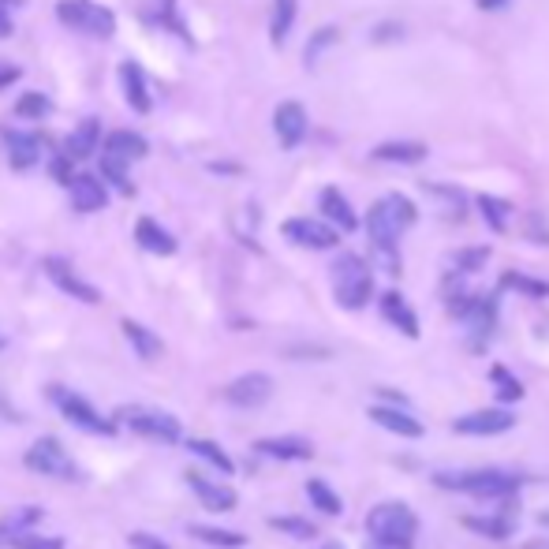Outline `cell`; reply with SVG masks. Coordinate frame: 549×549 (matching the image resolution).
<instances>
[{
	"label": "cell",
	"instance_id": "cell-1",
	"mask_svg": "<svg viewBox=\"0 0 549 549\" xmlns=\"http://www.w3.org/2000/svg\"><path fill=\"white\" fill-rule=\"evenodd\" d=\"M419 221V210L408 195H385L366 210V236L374 247H396V240Z\"/></svg>",
	"mask_w": 549,
	"mask_h": 549
},
{
	"label": "cell",
	"instance_id": "cell-44",
	"mask_svg": "<svg viewBox=\"0 0 549 549\" xmlns=\"http://www.w3.org/2000/svg\"><path fill=\"white\" fill-rule=\"evenodd\" d=\"M19 4V0H0V38H8L12 34V8Z\"/></svg>",
	"mask_w": 549,
	"mask_h": 549
},
{
	"label": "cell",
	"instance_id": "cell-3",
	"mask_svg": "<svg viewBox=\"0 0 549 549\" xmlns=\"http://www.w3.org/2000/svg\"><path fill=\"white\" fill-rule=\"evenodd\" d=\"M366 535L374 542H393V546H411L419 535V516L400 501H385L366 512Z\"/></svg>",
	"mask_w": 549,
	"mask_h": 549
},
{
	"label": "cell",
	"instance_id": "cell-15",
	"mask_svg": "<svg viewBox=\"0 0 549 549\" xmlns=\"http://www.w3.org/2000/svg\"><path fill=\"white\" fill-rule=\"evenodd\" d=\"M370 419L381 426V430H389V434L396 437H423V423L415 419V415H408L404 408H389V404H374L370 408Z\"/></svg>",
	"mask_w": 549,
	"mask_h": 549
},
{
	"label": "cell",
	"instance_id": "cell-26",
	"mask_svg": "<svg viewBox=\"0 0 549 549\" xmlns=\"http://www.w3.org/2000/svg\"><path fill=\"white\" fill-rule=\"evenodd\" d=\"M187 449L195 452L198 460H206L213 471H221V475H232V471H236L232 456H228V452L221 449L217 441H210V437H191V441H187Z\"/></svg>",
	"mask_w": 549,
	"mask_h": 549
},
{
	"label": "cell",
	"instance_id": "cell-29",
	"mask_svg": "<svg viewBox=\"0 0 549 549\" xmlns=\"http://www.w3.org/2000/svg\"><path fill=\"white\" fill-rule=\"evenodd\" d=\"M124 337L131 340V348L142 355V359H157V355L165 352V344H161V337H154L146 325L131 322V318H124Z\"/></svg>",
	"mask_w": 549,
	"mask_h": 549
},
{
	"label": "cell",
	"instance_id": "cell-14",
	"mask_svg": "<svg viewBox=\"0 0 549 549\" xmlns=\"http://www.w3.org/2000/svg\"><path fill=\"white\" fill-rule=\"evenodd\" d=\"M187 486L195 490V497L202 501V508H210V512H232V508L240 505L236 490H228V486H221V482H213V479H202L198 471L187 475Z\"/></svg>",
	"mask_w": 549,
	"mask_h": 549
},
{
	"label": "cell",
	"instance_id": "cell-31",
	"mask_svg": "<svg viewBox=\"0 0 549 549\" xmlns=\"http://www.w3.org/2000/svg\"><path fill=\"white\" fill-rule=\"evenodd\" d=\"M307 497L314 501L318 512H325V516H340V512H344V501L337 497V490H333L329 482H322V479L307 482Z\"/></svg>",
	"mask_w": 549,
	"mask_h": 549
},
{
	"label": "cell",
	"instance_id": "cell-39",
	"mask_svg": "<svg viewBox=\"0 0 549 549\" xmlns=\"http://www.w3.org/2000/svg\"><path fill=\"white\" fill-rule=\"evenodd\" d=\"M15 113L30 116V120H38V116L49 113V98H45V94H38V90H30V94H23V98L15 101Z\"/></svg>",
	"mask_w": 549,
	"mask_h": 549
},
{
	"label": "cell",
	"instance_id": "cell-45",
	"mask_svg": "<svg viewBox=\"0 0 549 549\" xmlns=\"http://www.w3.org/2000/svg\"><path fill=\"white\" fill-rule=\"evenodd\" d=\"M15 79H19V68L8 64V60H0V90H4L8 83H15Z\"/></svg>",
	"mask_w": 549,
	"mask_h": 549
},
{
	"label": "cell",
	"instance_id": "cell-5",
	"mask_svg": "<svg viewBox=\"0 0 549 549\" xmlns=\"http://www.w3.org/2000/svg\"><path fill=\"white\" fill-rule=\"evenodd\" d=\"M116 423L127 426L131 434L150 437V441H161V445H176L183 437V426L176 415L161 408H139V404H127V408L116 411Z\"/></svg>",
	"mask_w": 549,
	"mask_h": 549
},
{
	"label": "cell",
	"instance_id": "cell-23",
	"mask_svg": "<svg viewBox=\"0 0 549 549\" xmlns=\"http://www.w3.org/2000/svg\"><path fill=\"white\" fill-rule=\"evenodd\" d=\"M42 520V508H34V505H23V508H12L4 520H0V546H8L12 538L19 535H27L34 523Z\"/></svg>",
	"mask_w": 549,
	"mask_h": 549
},
{
	"label": "cell",
	"instance_id": "cell-24",
	"mask_svg": "<svg viewBox=\"0 0 549 549\" xmlns=\"http://www.w3.org/2000/svg\"><path fill=\"white\" fill-rule=\"evenodd\" d=\"M426 154H430L426 142H381L378 150H374V157L389 161V165H419Z\"/></svg>",
	"mask_w": 549,
	"mask_h": 549
},
{
	"label": "cell",
	"instance_id": "cell-30",
	"mask_svg": "<svg viewBox=\"0 0 549 549\" xmlns=\"http://www.w3.org/2000/svg\"><path fill=\"white\" fill-rule=\"evenodd\" d=\"M479 210H482V221L501 236V232H508V217H512V206H508L505 198L497 195H479Z\"/></svg>",
	"mask_w": 549,
	"mask_h": 549
},
{
	"label": "cell",
	"instance_id": "cell-40",
	"mask_svg": "<svg viewBox=\"0 0 549 549\" xmlns=\"http://www.w3.org/2000/svg\"><path fill=\"white\" fill-rule=\"evenodd\" d=\"M486 258H490V247H471V251L452 254V266L460 269V273H475V269L486 266Z\"/></svg>",
	"mask_w": 549,
	"mask_h": 549
},
{
	"label": "cell",
	"instance_id": "cell-32",
	"mask_svg": "<svg viewBox=\"0 0 549 549\" xmlns=\"http://www.w3.org/2000/svg\"><path fill=\"white\" fill-rule=\"evenodd\" d=\"M187 535L206 542V546H221V549H240L247 546V538L240 531H221V527H187Z\"/></svg>",
	"mask_w": 549,
	"mask_h": 549
},
{
	"label": "cell",
	"instance_id": "cell-42",
	"mask_svg": "<svg viewBox=\"0 0 549 549\" xmlns=\"http://www.w3.org/2000/svg\"><path fill=\"white\" fill-rule=\"evenodd\" d=\"M12 549H64V538H49V535H34V531H27V535H19L8 542Z\"/></svg>",
	"mask_w": 549,
	"mask_h": 549
},
{
	"label": "cell",
	"instance_id": "cell-36",
	"mask_svg": "<svg viewBox=\"0 0 549 549\" xmlns=\"http://www.w3.org/2000/svg\"><path fill=\"white\" fill-rule=\"evenodd\" d=\"M501 284L512 288V292H523V296H535V299L549 296V281H535V277H527V273H505Z\"/></svg>",
	"mask_w": 549,
	"mask_h": 549
},
{
	"label": "cell",
	"instance_id": "cell-41",
	"mask_svg": "<svg viewBox=\"0 0 549 549\" xmlns=\"http://www.w3.org/2000/svg\"><path fill=\"white\" fill-rule=\"evenodd\" d=\"M273 527L281 531V535H292V538H314V523L299 520V516H273Z\"/></svg>",
	"mask_w": 549,
	"mask_h": 549
},
{
	"label": "cell",
	"instance_id": "cell-34",
	"mask_svg": "<svg viewBox=\"0 0 549 549\" xmlns=\"http://www.w3.org/2000/svg\"><path fill=\"white\" fill-rule=\"evenodd\" d=\"M467 527L475 535H486V538H508L512 535V516H467Z\"/></svg>",
	"mask_w": 549,
	"mask_h": 549
},
{
	"label": "cell",
	"instance_id": "cell-19",
	"mask_svg": "<svg viewBox=\"0 0 549 549\" xmlns=\"http://www.w3.org/2000/svg\"><path fill=\"white\" fill-rule=\"evenodd\" d=\"M318 206H322L325 221H329V225H337L340 232H355V228H359V217H355L352 202L340 195L337 187H325L322 195H318Z\"/></svg>",
	"mask_w": 549,
	"mask_h": 549
},
{
	"label": "cell",
	"instance_id": "cell-28",
	"mask_svg": "<svg viewBox=\"0 0 549 549\" xmlns=\"http://www.w3.org/2000/svg\"><path fill=\"white\" fill-rule=\"evenodd\" d=\"M105 150L116 157H127V161H139V157L150 154V146H146V139L142 135H135V131H113L109 139H105Z\"/></svg>",
	"mask_w": 549,
	"mask_h": 549
},
{
	"label": "cell",
	"instance_id": "cell-38",
	"mask_svg": "<svg viewBox=\"0 0 549 549\" xmlns=\"http://www.w3.org/2000/svg\"><path fill=\"white\" fill-rule=\"evenodd\" d=\"M340 42V30L337 27H322L314 38H310V45H307V53H303V60H307V68H314V60H318V53L322 49H329V45H337Z\"/></svg>",
	"mask_w": 549,
	"mask_h": 549
},
{
	"label": "cell",
	"instance_id": "cell-2",
	"mask_svg": "<svg viewBox=\"0 0 549 549\" xmlns=\"http://www.w3.org/2000/svg\"><path fill=\"white\" fill-rule=\"evenodd\" d=\"M333 296L344 310H359L374 296V273L359 254H340L333 262Z\"/></svg>",
	"mask_w": 549,
	"mask_h": 549
},
{
	"label": "cell",
	"instance_id": "cell-16",
	"mask_svg": "<svg viewBox=\"0 0 549 549\" xmlns=\"http://www.w3.org/2000/svg\"><path fill=\"white\" fill-rule=\"evenodd\" d=\"M254 449L262 456H273V460H310L314 456V445L307 437H296V434H281V437H262Z\"/></svg>",
	"mask_w": 549,
	"mask_h": 549
},
{
	"label": "cell",
	"instance_id": "cell-21",
	"mask_svg": "<svg viewBox=\"0 0 549 549\" xmlns=\"http://www.w3.org/2000/svg\"><path fill=\"white\" fill-rule=\"evenodd\" d=\"M381 318L389 325H396L404 337H419V318H415V310L408 307V299L400 296V292H385L381 296Z\"/></svg>",
	"mask_w": 549,
	"mask_h": 549
},
{
	"label": "cell",
	"instance_id": "cell-13",
	"mask_svg": "<svg viewBox=\"0 0 549 549\" xmlns=\"http://www.w3.org/2000/svg\"><path fill=\"white\" fill-rule=\"evenodd\" d=\"M273 131L284 150H296L299 142L307 139V109L299 101H281L273 113Z\"/></svg>",
	"mask_w": 549,
	"mask_h": 549
},
{
	"label": "cell",
	"instance_id": "cell-43",
	"mask_svg": "<svg viewBox=\"0 0 549 549\" xmlns=\"http://www.w3.org/2000/svg\"><path fill=\"white\" fill-rule=\"evenodd\" d=\"M127 542H131L135 549H172L169 542H161L157 535H142V531H135V535L127 538Z\"/></svg>",
	"mask_w": 549,
	"mask_h": 549
},
{
	"label": "cell",
	"instance_id": "cell-11",
	"mask_svg": "<svg viewBox=\"0 0 549 549\" xmlns=\"http://www.w3.org/2000/svg\"><path fill=\"white\" fill-rule=\"evenodd\" d=\"M269 396H273V378L269 374H262V370H251V374H240V378L232 381L225 389V400L232 404V408H262Z\"/></svg>",
	"mask_w": 549,
	"mask_h": 549
},
{
	"label": "cell",
	"instance_id": "cell-8",
	"mask_svg": "<svg viewBox=\"0 0 549 549\" xmlns=\"http://www.w3.org/2000/svg\"><path fill=\"white\" fill-rule=\"evenodd\" d=\"M57 19L79 34H90V38H109L116 30V15L98 0H60Z\"/></svg>",
	"mask_w": 549,
	"mask_h": 549
},
{
	"label": "cell",
	"instance_id": "cell-37",
	"mask_svg": "<svg viewBox=\"0 0 549 549\" xmlns=\"http://www.w3.org/2000/svg\"><path fill=\"white\" fill-rule=\"evenodd\" d=\"M426 191L441 202V210L445 217H464V195L456 191V187H441V183H426Z\"/></svg>",
	"mask_w": 549,
	"mask_h": 549
},
{
	"label": "cell",
	"instance_id": "cell-33",
	"mask_svg": "<svg viewBox=\"0 0 549 549\" xmlns=\"http://www.w3.org/2000/svg\"><path fill=\"white\" fill-rule=\"evenodd\" d=\"M127 165H131L127 157H116V154H109V150L101 154V176L113 183V187H120L124 195H135V187H131V176H127Z\"/></svg>",
	"mask_w": 549,
	"mask_h": 549
},
{
	"label": "cell",
	"instance_id": "cell-49",
	"mask_svg": "<svg viewBox=\"0 0 549 549\" xmlns=\"http://www.w3.org/2000/svg\"><path fill=\"white\" fill-rule=\"evenodd\" d=\"M538 520H542V523H549V512H542V516H538Z\"/></svg>",
	"mask_w": 549,
	"mask_h": 549
},
{
	"label": "cell",
	"instance_id": "cell-12",
	"mask_svg": "<svg viewBox=\"0 0 549 549\" xmlns=\"http://www.w3.org/2000/svg\"><path fill=\"white\" fill-rule=\"evenodd\" d=\"M45 277L57 284L60 292H68L71 299H79V303H101V292L94 288L90 281H83L75 269H71L68 258H45Z\"/></svg>",
	"mask_w": 549,
	"mask_h": 549
},
{
	"label": "cell",
	"instance_id": "cell-46",
	"mask_svg": "<svg viewBox=\"0 0 549 549\" xmlns=\"http://www.w3.org/2000/svg\"><path fill=\"white\" fill-rule=\"evenodd\" d=\"M512 0H479V8L482 12H501V8H508Z\"/></svg>",
	"mask_w": 549,
	"mask_h": 549
},
{
	"label": "cell",
	"instance_id": "cell-4",
	"mask_svg": "<svg viewBox=\"0 0 549 549\" xmlns=\"http://www.w3.org/2000/svg\"><path fill=\"white\" fill-rule=\"evenodd\" d=\"M441 486L460 493H471L479 501H505V497H516L520 482L512 479L508 471H497V467H482V471H467V475H437Z\"/></svg>",
	"mask_w": 549,
	"mask_h": 549
},
{
	"label": "cell",
	"instance_id": "cell-48",
	"mask_svg": "<svg viewBox=\"0 0 549 549\" xmlns=\"http://www.w3.org/2000/svg\"><path fill=\"white\" fill-rule=\"evenodd\" d=\"M322 549H344V546H340V542H325Z\"/></svg>",
	"mask_w": 549,
	"mask_h": 549
},
{
	"label": "cell",
	"instance_id": "cell-6",
	"mask_svg": "<svg viewBox=\"0 0 549 549\" xmlns=\"http://www.w3.org/2000/svg\"><path fill=\"white\" fill-rule=\"evenodd\" d=\"M49 400L57 404V411L68 419L71 426H79V430H86V434H98V437H113L116 434V419H105L86 396L71 393V389H64V385H53L49 389Z\"/></svg>",
	"mask_w": 549,
	"mask_h": 549
},
{
	"label": "cell",
	"instance_id": "cell-7",
	"mask_svg": "<svg viewBox=\"0 0 549 549\" xmlns=\"http://www.w3.org/2000/svg\"><path fill=\"white\" fill-rule=\"evenodd\" d=\"M27 467L34 475H45V479H60V482H79L83 471L71 460V452L60 445L57 437H38L27 449Z\"/></svg>",
	"mask_w": 549,
	"mask_h": 549
},
{
	"label": "cell",
	"instance_id": "cell-17",
	"mask_svg": "<svg viewBox=\"0 0 549 549\" xmlns=\"http://www.w3.org/2000/svg\"><path fill=\"white\" fill-rule=\"evenodd\" d=\"M71 191V206L79 213H98L105 210V202H109V191H105V183L94 180V176H75L68 183Z\"/></svg>",
	"mask_w": 549,
	"mask_h": 549
},
{
	"label": "cell",
	"instance_id": "cell-10",
	"mask_svg": "<svg viewBox=\"0 0 549 549\" xmlns=\"http://www.w3.org/2000/svg\"><path fill=\"white\" fill-rule=\"evenodd\" d=\"M512 426H516V415L508 408H479L471 411V415H460L452 423V430L460 437H497L505 434V430H512Z\"/></svg>",
	"mask_w": 549,
	"mask_h": 549
},
{
	"label": "cell",
	"instance_id": "cell-27",
	"mask_svg": "<svg viewBox=\"0 0 549 549\" xmlns=\"http://www.w3.org/2000/svg\"><path fill=\"white\" fill-rule=\"evenodd\" d=\"M299 0H273V19H269V38L273 45H284L288 34H292V23H296Z\"/></svg>",
	"mask_w": 549,
	"mask_h": 549
},
{
	"label": "cell",
	"instance_id": "cell-20",
	"mask_svg": "<svg viewBox=\"0 0 549 549\" xmlns=\"http://www.w3.org/2000/svg\"><path fill=\"white\" fill-rule=\"evenodd\" d=\"M120 83H124L127 105H131L135 113H150V109H154V98H150V86H146V75H142L139 64L124 60V64H120Z\"/></svg>",
	"mask_w": 549,
	"mask_h": 549
},
{
	"label": "cell",
	"instance_id": "cell-25",
	"mask_svg": "<svg viewBox=\"0 0 549 549\" xmlns=\"http://www.w3.org/2000/svg\"><path fill=\"white\" fill-rule=\"evenodd\" d=\"M98 139H101V127L98 120H83V124L75 127L68 135V142H64V150H68L75 161H83V157H90L94 150H98Z\"/></svg>",
	"mask_w": 549,
	"mask_h": 549
},
{
	"label": "cell",
	"instance_id": "cell-9",
	"mask_svg": "<svg viewBox=\"0 0 549 549\" xmlns=\"http://www.w3.org/2000/svg\"><path fill=\"white\" fill-rule=\"evenodd\" d=\"M281 232L288 243L307 247V251H333L340 243V228L329 225V221H318V217H292V221H284Z\"/></svg>",
	"mask_w": 549,
	"mask_h": 549
},
{
	"label": "cell",
	"instance_id": "cell-47",
	"mask_svg": "<svg viewBox=\"0 0 549 549\" xmlns=\"http://www.w3.org/2000/svg\"><path fill=\"white\" fill-rule=\"evenodd\" d=\"M523 549H549V538H531Z\"/></svg>",
	"mask_w": 549,
	"mask_h": 549
},
{
	"label": "cell",
	"instance_id": "cell-35",
	"mask_svg": "<svg viewBox=\"0 0 549 549\" xmlns=\"http://www.w3.org/2000/svg\"><path fill=\"white\" fill-rule=\"evenodd\" d=\"M490 381H493V389H497V404H516V400L523 396V385L508 374L505 366H493Z\"/></svg>",
	"mask_w": 549,
	"mask_h": 549
},
{
	"label": "cell",
	"instance_id": "cell-18",
	"mask_svg": "<svg viewBox=\"0 0 549 549\" xmlns=\"http://www.w3.org/2000/svg\"><path fill=\"white\" fill-rule=\"evenodd\" d=\"M4 146H8L12 169H34V165L42 161V139L30 135V131H8V135H4Z\"/></svg>",
	"mask_w": 549,
	"mask_h": 549
},
{
	"label": "cell",
	"instance_id": "cell-22",
	"mask_svg": "<svg viewBox=\"0 0 549 549\" xmlns=\"http://www.w3.org/2000/svg\"><path fill=\"white\" fill-rule=\"evenodd\" d=\"M135 240H139L142 251H150V254H176V247H180L176 236L165 232L154 217H139V221H135Z\"/></svg>",
	"mask_w": 549,
	"mask_h": 549
}]
</instances>
